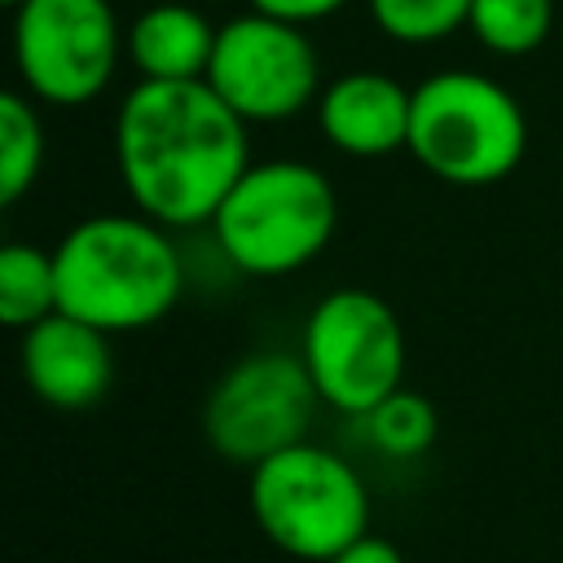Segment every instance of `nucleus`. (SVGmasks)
Instances as JSON below:
<instances>
[{
    "label": "nucleus",
    "mask_w": 563,
    "mask_h": 563,
    "mask_svg": "<svg viewBox=\"0 0 563 563\" xmlns=\"http://www.w3.org/2000/svg\"><path fill=\"white\" fill-rule=\"evenodd\" d=\"M519 101L479 70H435L413 88L409 154L449 185H493L523 158Z\"/></svg>",
    "instance_id": "nucleus-4"
},
{
    "label": "nucleus",
    "mask_w": 563,
    "mask_h": 563,
    "mask_svg": "<svg viewBox=\"0 0 563 563\" xmlns=\"http://www.w3.org/2000/svg\"><path fill=\"white\" fill-rule=\"evenodd\" d=\"M114 154L136 211L167 229L211 220L251 167L246 119L207 79H141L119 101Z\"/></svg>",
    "instance_id": "nucleus-1"
},
{
    "label": "nucleus",
    "mask_w": 563,
    "mask_h": 563,
    "mask_svg": "<svg viewBox=\"0 0 563 563\" xmlns=\"http://www.w3.org/2000/svg\"><path fill=\"white\" fill-rule=\"evenodd\" d=\"M4 4H9V9H18V4H26V0H4Z\"/></svg>",
    "instance_id": "nucleus-20"
},
{
    "label": "nucleus",
    "mask_w": 563,
    "mask_h": 563,
    "mask_svg": "<svg viewBox=\"0 0 563 563\" xmlns=\"http://www.w3.org/2000/svg\"><path fill=\"white\" fill-rule=\"evenodd\" d=\"M22 378L53 409L97 405L114 378V356H110L106 330L62 312V308L48 312L44 321L26 325V334H22Z\"/></svg>",
    "instance_id": "nucleus-10"
},
{
    "label": "nucleus",
    "mask_w": 563,
    "mask_h": 563,
    "mask_svg": "<svg viewBox=\"0 0 563 563\" xmlns=\"http://www.w3.org/2000/svg\"><path fill=\"white\" fill-rule=\"evenodd\" d=\"M44 163V128L35 106L22 92L0 97V198L18 202Z\"/></svg>",
    "instance_id": "nucleus-15"
},
{
    "label": "nucleus",
    "mask_w": 563,
    "mask_h": 563,
    "mask_svg": "<svg viewBox=\"0 0 563 563\" xmlns=\"http://www.w3.org/2000/svg\"><path fill=\"white\" fill-rule=\"evenodd\" d=\"M330 563H405V554L387 541V537H361V541H352L347 550H339Z\"/></svg>",
    "instance_id": "nucleus-19"
},
{
    "label": "nucleus",
    "mask_w": 563,
    "mask_h": 563,
    "mask_svg": "<svg viewBox=\"0 0 563 563\" xmlns=\"http://www.w3.org/2000/svg\"><path fill=\"white\" fill-rule=\"evenodd\" d=\"M374 26L400 44H435L466 26L471 0H365Z\"/></svg>",
    "instance_id": "nucleus-17"
},
{
    "label": "nucleus",
    "mask_w": 563,
    "mask_h": 563,
    "mask_svg": "<svg viewBox=\"0 0 563 563\" xmlns=\"http://www.w3.org/2000/svg\"><path fill=\"white\" fill-rule=\"evenodd\" d=\"M435 409L427 396L418 391H391L383 405H374L365 413V435L378 453L387 457H418L435 444Z\"/></svg>",
    "instance_id": "nucleus-16"
},
{
    "label": "nucleus",
    "mask_w": 563,
    "mask_h": 563,
    "mask_svg": "<svg viewBox=\"0 0 563 563\" xmlns=\"http://www.w3.org/2000/svg\"><path fill=\"white\" fill-rule=\"evenodd\" d=\"M246 497L260 532L303 563H330L369 532V493L361 475L312 440L255 462Z\"/></svg>",
    "instance_id": "nucleus-5"
},
{
    "label": "nucleus",
    "mask_w": 563,
    "mask_h": 563,
    "mask_svg": "<svg viewBox=\"0 0 563 563\" xmlns=\"http://www.w3.org/2000/svg\"><path fill=\"white\" fill-rule=\"evenodd\" d=\"M57 308L106 330H141L180 299L185 268L167 224L150 216H88L53 251Z\"/></svg>",
    "instance_id": "nucleus-2"
},
{
    "label": "nucleus",
    "mask_w": 563,
    "mask_h": 563,
    "mask_svg": "<svg viewBox=\"0 0 563 563\" xmlns=\"http://www.w3.org/2000/svg\"><path fill=\"white\" fill-rule=\"evenodd\" d=\"M339 198L325 172L299 158L251 163L211 216L224 260L251 277H282L325 251Z\"/></svg>",
    "instance_id": "nucleus-3"
},
{
    "label": "nucleus",
    "mask_w": 563,
    "mask_h": 563,
    "mask_svg": "<svg viewBox=\"0 0 563 563\" xmlns=\"http://www.w3.org/2000/svg\"><path fill=\"white\" fill-rule=\"evenodd\" d=\"M321 405L365 418L405 378V330L387 299L361 286L330 290L303 321L299 347Z\"/></svg>",
    "instance_id": "nucleus-6"
},
{
    "label": "nucleus",
    "mask_w": 563,
    "mask_h": 563,
    "mask_svg": "<svg viewBox=\"0 0 563 563\" xmlns=\"http://www.w3.org/2000/svg\"><path fill=\"white\" fill-rule=\"evenodd\" d=\"M466 26L497 57H523L545 44L554 26V0H471Z\"/></svg>",
    "instance_id": "nucleus-14"
},
{
    "label": "nucleus",
    "mask_w": 563,
    "mask_h": 563,
    "mask_svg": "<svg viewBox=\"0 0 563 563\" xmlns=\"http://www.w3.org/2000/svg\"><path fill=\"white\" fill-rule=\"evenodd\" d=\"M57 312V264L53 251L31 242H9L0 251V321L26 330Z\"/></svg>",
    "instance_id": "nucleus-13"
},
{
    "label": "nucleus",
    "mask_w": 563,
    "mask_h": 563,
    "mask_svg": "<svg viewBox=\"0 0 563 563\" xmlns=\"http://www.w3.org/2000/svg\"><path fill=\"white\" fill-rule=\"evenodd\" d=\"M207 84L246 123L295 119L321 88V62L303 26L268 18L260 9L216 31Z\"/></svg>",
    "instance_id": "nucleus-9"
},
{
    "label": "nucleus",
    "mask_w": 563,
    "mask_h": 563,
    "mask_svg": "<svg viewBox=\"0 0 563 563\" xmlns=\"http://www.w3.org/2000/svg\"><path fill=\"white\" fill-rule=\"evenodd\" d=\"M347 0H251V9L268 13V18H282V22H295V26H308V22H321L330 13H339Z\"/></svg>",
    "instance_id": "nucleus-18"
},
{
    "label": "nucleus",
    "mask_w": 563,
    "mask_h": 563,
    "mask_svg": "<svg viewBox=\"0 0 563 563\" xmlns=\"http://www.w3.org/2000/svg\"><path fill=\"white\" fill-rule=\"evenodd\" d=\"M123 57L110 0H26L13 9V62L31 97L88 106L106 92Z\"/></svg>",
    "instance_id": "nucleus-7"
},
{
    "label": "nucleus",
    "mask_w": 563,
    "mask_h": 563,
    "mask_svg": "<svg viewBox=\"0 0 563 563\" xmlns=\"http://www.w3.org/2000/svg\"><path fill=\"white\" fill-rule=\"evenodd\" d=\"M216 31L202 9L185 0H163L136 13L123 31V57L136 66L141 79H207Z\"/></svg>",
    "instance_id": "nucleus-12"
},
{
    "label": "nucleus",
    "mask_w": 563,
    "mask_h": 563,
    "mask_svg": "<svg viewBox=\"0 0 563 563\" xmlns=\"http://www.w3.org/2000/svg\"><path fill=\"white\" fill-rule=\"evenodd\" d=\"M317 383L303 356L255 352L220 374L202 405L207 444L242 466H255L299 440H308L317 413Z\"/></svg>",
    "instance_id": "nucleus-8"
},
{
    "label": "nucleus",
    "mask_w": 563,
    "mask_h": 563,
    "mask_svg": "<svg viewBox=\"0 0 563 563\" xmlns=\"http://www.w3.org/2000/svg\"><path fill=\"white\" fill-rule=\"evenodd\" d=\"M413 88L383 70H352L321 88L317 123L325 141L352 158H378L409 145Z\"/></svg>",
    "instance_id": "nucleus-11"
}]
</instances>
